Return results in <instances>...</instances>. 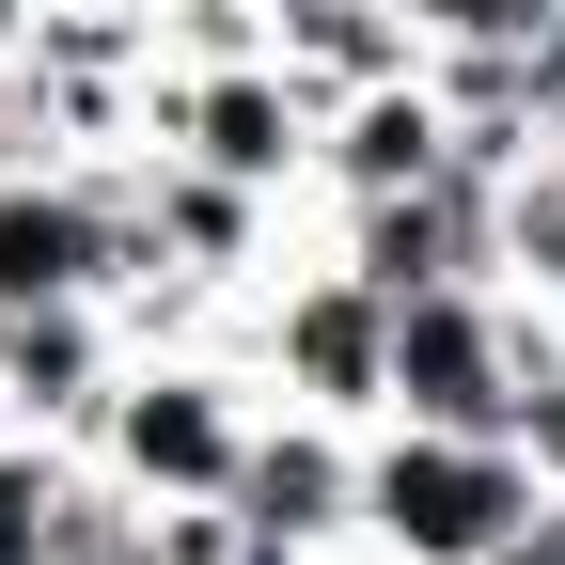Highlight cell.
I'll return each mask as SVG.
<instances>
[{"label": "cell", "instance_id": "6da1fadb", "mask_svg": "<svg viewBox=\"0 0 565 565\" xmlns=\"http://www.w3.org/2000/svg\"><path fill=\"white\" fill-rule=\"evenodd\" d=\"M252 424H267L252 362L204 330V345H126L110 393H95V424H79V456L126 487V503H236Z\"/></svg>", "mask_w": 565, "mask_h": 565}, {"label": "cell", "instance_id": "7a4b0ae2", "mask_svg": "<svg viewBox=\"0 0 565 565\" xmlns=\"http://www.w3.org/2000/svg\"><path fill=\"white\" fill-rule=\"evenodd\" d=\"M221 345L252 362L267 408H315V424H377V408H393V299H377L345 252H315V236L221 315Z\"/></svg>", "mask_w": 565, "mask_h": 565}, {"label": "cell", "instance_id": "3957f363", "mask_svg": "<svg viewBox=\"0 0 565 565\" xmlns=\"http://www.w3.org/2000/svg\"><path fill=\"white\" fill-rule=\"evenodd\" d=\"M550 503L519 440H456V424H362V550L345 565H487Z\"/></svg>", "mask_w": 565, "mask_h": 565}, {"label": "cell", "instance_id": "277c9868", "mask_svg": "<svg viewBox=\"0 0 565 565\" xmlns=\"http://www.w3.org/2000/svg\"><path fill=\"white\" fill-rule=\"evenodd\" d=\"M315 110L330 95L282 47H252V63H158V79H141V141H158V158H204V173H236L267 204L315 189Z\"/></svg>", "mask_w": 565, "mask_h": 565}, {"label": "cell", "instance_id": "5b68a950", "mask_svg": "<svg viewBox=\"0 0 565 565\" xmlns=\"http://www.w3.org/2000/svg\"><path fill=\"white\" fill-rule=\"evenodd\" d=\"M534 299L503 282H424L393 299V408L377 424H456V440H519V377H534Z\"/></svg>", "mask_w": 565, "mask_h": 565}, {"label": "cell", "instance_id": "8992f818", "mask_svg": "<svg viewBox=\"0 0 565 565\" xmlns=\"http://www.w3.org/2000/svg\"><path fill=\"white\" fill-rule=\"evenodd\" d=\"M236 534H252V565H345L362 550V424L267 408L236 456Z\"/></svg>", "mask_w": 565, "mask_h": 565}, {"label": "cell", "instance_id": "52a82bcc", "mask_svg": "<svg viewBox=\"0 0 565 565\" xmlns=\"http://www.w3.org/2000/svg\"><path fill=\"white\" fill-rule=\"evenodd\" d=\"M315 252H345L377 299H424V282H487V173H424V189H362L315 204Z\"/></svg>", "mask_w": 565, "mask_h": 565}, {"label": "cell", "instance_id": "ba28073f", "mask_svg": "<svg viewBox=\"0 0 565 565\" xmlns=\"http://www.w3.org/2000/svg\"><path fill=\"white\" fill-rule=\"evenodd\" d=\"M424 173H456V95H440V63L362 79V95L315 110V189H299V221H315V204H362V189H424Z\"/></svg>", "mask_w": 565, "mask_h": 565}, {"label": "cell", "instance_id": "9c48e42d", "mask_svg": "<svg viewBox=\"0 0 565 565\" xmlns=\"http://www.w3.org/2000/svg\"><path fill=\"white\" fill-rule=\"evenodd\" d=\"M126 362V315L110 299H32V315H0V424H47V440H79L95 393Z\"/></svg>", "mask_w": 565, "mask_h": 565}, {"label": "cell", "instance_id": "30bf717a", "mask_svg": "<svg viewBox=\"0 0 565 565\" xmlns=\"http://www.w3.org/2000/svg\"><path fill=\"white\" fill-rule=\"evenodd\" d=\"M393 17H408L424 47H534L565 0H393Z\"/></svg>", "mask_w": 565, "mask_h": 565}, {"label": "cell", "instance_id": "8fae6325", "mask_svg": "<svg viewBox=\"0 0 565 565\" xmlns=\"http://www.w3.org/2000/svg\"><path fill=\"white\" fill-rule=\"evenodd\" d=\"M519 456H534V471L565 487V315L534 330V377H519Z\"/></svg>", "mask_w": 565, "mask_h": 565}, {"label": "cell", "instance_id": "7c38bea8", "mask_svg": "<svg viewBox=\"0 0 565 565\" xmlns=\"http://www.w3.org/2000/svg\"><path fill=\"white\" fill-rule=\"evenodd\" d=\"M47 17H141V0H47Z\"/></svg>", "mask_w": 565, "mask_h": 565}, {"label": "cell", "instance_id": "4fadbf2b", "mask_svg": "<svg viewBox=\"0 0 565 565\" xmlns=\"http://www.w3.org/2000/svg\"><path fill=\"white\" fill-rule=\"evenodd\" d=\"M0 47H32V0H0Z\"/></svg>", "mask_w": 565, "mask_h": 565}]
</instances>
